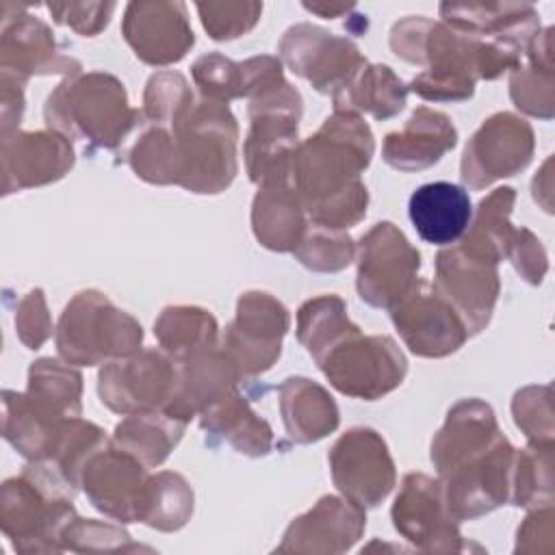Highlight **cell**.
<instances>
[{"mask_svg": "<svg viewBox=\"0 0 555 555\" xmlns=\"http://www.w3.org/2000/svg\"><path fill=\"white\" fill-rule=\"evenodd\" d=\"M373 152L369 124L347 111H334L312 137L299 141L291 178L312 225L347 230L364 219L369 191L360 173Z\"/></svg>", "mask_w": 555, "mask_h": 555, "instance_id": "cell-1", "label": "cell"}, {"mask_svg": "<svg viewBox=\"0 0 555 555\" xmlns=\"http://www.w3.org/2000/svg\"><path fill=\"white\" fill-rule=\"evenodd\" d=\"M390 50L405 63L425 67L408 85L429 102H462L475 93V82L494 80L512 67L509 54L425 15H408L390 30Z\"/></svg>", "mask_w": 555, "mask_h": 555, "instance_id": "cell-2", "label": "cell"}, {"mask_svg": "<svg viewBox=\"0 0 555 555\" xmlns=\"http://www.w3.org/2000/svg\"><path fill=\"white\" fill-rule=\"evenodd\" d=\"M82 375L67 362L39 358L28 369L26 392H2V436L26 460L50 455L65 421L82 412Z\"/></svg>", "mask_w": 555, "mask_h": 555, "instance_id": "cell-3", "label": "cell"}, {"mask_svg": "<svg viewBox=\"0 0 555 555\" xmlns=\"http://www.w3.org/2000/svg\"><path fill=\"white\" fill-rule=\"evenodd\" d=\"M43 117L50 130L104 150H117L145 126L143 113L128 104L124 82L106 72L65 76L48 95Z\"/></svg>", "mask_w": 555, "mask_h": 555, "instance_id": "cell-4", "label": "cell"}, {"mask_svg": "<svg viewBox=\"0 0 555 555\" xmlns=\"http://www.w3.org/2000/svg\"><path fill=\"white\" fill-rule=\"evenodd\" d=\"M173 137L176 184L202 195L225 191L236 178L238 124L228 104L195 100L169 128Z\"/></svg>", "mask_w": 555, "mask_h": 555, "instance_id": "cell-5", "label": "cell"}, {"mask_svg": "<svg viewBox=\"0 0 555 555\" xmlns=\"http://www.w3.org/2000/svg\"><path fill=\"white\" fill-rule=\"evenodd\" d=\"M54 340L67 364L95 366L139 351L143 327L104 293L80 291L65 306Z\"/></svg>", "mask_w": 555, "mask_h": 555, "instance_id": "cell-6", "label": "cell"}, {"mask_svg": "<svg viewBox=\"0 0 555 555\" xmlns=\"http://www.w3.org/2000/svg\"><path fill=\"white\" fill-rule=\"evenodd\" d=\"M301 104L299 91L286 80L249 98V130L243 156L247 176L258 189L288 180L293 156L299 145L297 128Z\"/></svg>", "mask_w": 555, "mask_h": 555, "instance_id": "cell-7", "label": "cell"}, {"mask_svg": "<svg viewBox=\"0 0 555 555\" xmlns=\"http://www.w3.org/2000/svg\"><path fill=\"white\" fill-rule=\"evenodd\" d=\"M314 362L338 392L364 401L392 392L408 373V360L390 336H366L356 323Z\"/></svg>", "mask_w": 555, "mask_h": 555, "instance_id": "cell-8", "label": "cell"}, {"mask_svg": "<svg viewBox=\"0 0 555 555\" xmlns=\"http://www.w3.org/2000/svg\"><path fill=\"white\" fill-rule=\"evenodd\" d=\"M178 379V360L163 349H139L102 366L98 395L111 412L121 416L165 412L176 399Z\"/></svg>", "mask_w": 555, "mask_h": 555, "instance_id": "cell-9", "label": "cell"}, {"mask_svg": "<svg viewBox=\"0 0 555 555\" xmlns=\"http://www.w3.org/2000/svg\"><path fill=\"white\" fill-rule=\"evenodd\" d=\"M421 254L390 221L375 223L358 243L356 288L364 304L390 310L418 282Z\"/></svg>", "mask_w": 555, "mask_h": 555, "instance_id": "cell-10", "label": "cell"}, {"mask_svg": "<svg viewBox=\"0 0 555 555\" xmlns=\"http://www.w3.org/2000/svg\"><path fill=\"white\" fill-rule=\"evenodd\" d=\"M72 501L46 492L24 473L7 479L0 492L2 531L20 553L63 551L61 533L76 516Z\"/></svg>", "mask_w": 555, "mask_h": 555, "instance_id": "cell-11", "label": "cell"}, {"mask_svg": "<svg viewBox=\"0 0 555 555\" xmlns=\"http://www.w3.org/2000/svg\"><path fill=\"white\" fill-rule=\"evenodd\" d=\"M288 327L291 314L280 299L264 291H247L238 297L236 317L225 327L219 347L241 379H251L275 364Z\"/></svg>", "mask_w": 555, "mask_h": 555, "instance_id": "cell-12", "label": "cell"}, {"mask_svg": "<svg viewBox=\"0 0 555 555\" xmlns=\"http://www.w3.org/2000/svg\"><path fill=\"white\" fill-rule=\"evenodd\" d=\"M533 150L535 134L527 119L509 111L494 113L468 139L460 178L473 191L486 189L496 180L520 173L531 163Z\"/></svg>", "mask_w": 555, "mask_h": 555, "instance_id": "cell-13", "label": "cell"}, {"mask_svg": "<svg viewBox=\"0 0 555 555\" xmlns=\"http://www.w3.org/2000/svg\"><path fill=\"white\" fill-rule=\"evenodd\" d=\"M338 492L360 507H377L395 488L397 470L386 440L371 427H351L327 455Z\"/></svg>", "mask_w": 555, "mask_h": 555, "instance_id": "cell-14", "label": "cell"}, {"mask_svg": "<svg viewBox=\"0 0 555 555\" xmlns=\"http://www.w3.org/2000/svg\"><path fill=\"white\" fill-rule=\"evenodd\" d=\"M499 262L468 247L451 245L436 256L434 288L462 317L468 336L479 334L492 319L501 293Z\"/></svg>", "mask_w": 555, "mask_h": 555, "instance_id": "cell-15", "label": "cell"}, {"mask_svg": "<svg viewBox=\"0 0 555 555\" xmlns=\"http://www.w3.org/2000/svg\"><path fill=\"white\" fill-rule=\"evenodd\" d=\"M82 65L59 50L52 30L22 4H2L0 78L24 85L30 76L80 74Z\"/></svg>", "mask_w": 555, "mask_h": 555, "instance_id": "cell-16", "label": "cell"}, {"mask_svg": "<svg viewBox=\"0 0 555 555\" xmlns=\"http://www.w3.org/2000/svg\"><path fill=\"white\" fill-rule=\"evenodd\" d=\"M390 319L405 347L421 358L451 356L468 338L462 317L427 280H418L390 308Z\"/></svg>", "mask_w": 555, "mask_h": 555, "instance_id": "cell-17", "label": "cell"}, {"mask_svg": "<svg viewBox=\"0 0 555 555\" xmlns=\"http://www.w3.org/2000/svg\"><path fill=\"white\" fill-rule=\"evenodd\" d=\"M514 453L512 442L501 438L492 449L438 477L453 520H475L509 501Z\"/></svg>", "mask_w": 555, "mask_h": 555, "instance_id": "cell-18", "label": "cell"}, {"mask_svg": "<svg viewBox=\"0 0 555 555\" xmlns=\"http://www.w3.org/2000/svg\"><path fill=\"white\" fill-rule=\"evenodd\" d=\"M395 529L425 553L464 551L457 520L451 518L440 479L425 473H408L390 509Z\"/></svg>", "mask_w": 555, "mask_h": 555, "instance_id": "cell-19", "label": "cell"}, {"mask_svg": "<svg viewBox=\"0 0 555 555\" xmlns=\"http://www.w3.org/2000/svg\"><path fill=\"white\" fill-rule=\"evenodd\" d=\"M282 63L321 93L340 89L364 63L358 46L308 22L291 26L278 46Z\"/></svg>", "mask_w": 555, "mask_h": 555, "instance_id": "cell-20", "label": "cell"}, {"mask_svg": "<svg viewBox=\"0 0 555 555\" xmlns=\"http://www.w3.org/2000/svg\"><path fill=\"white\" fill-rule=\"evenodd\" d=\"M147 483V466L111 442L89 457L80 475L91 505L117 522H141Z\"/></svg>", "mask_w": 555, "mask_h": 555, "instance_id": "cell-21", "label": "cell"}, {"mask_svg": "<svg viewBox=\"0 0 555 555\" xmlns=\"http://www.w3.org/2000/svg\"><path fill=\"white\" fill-rule=\"evenodd\" d=\"M121 35L137 59L165 67L178 63L195 43L186 4L173 2H128L121 20Z\"/></svg>", "mask_w": 555, "mask_h": 555, "instance_id": "cell-22", "label": "cell"}, {"mask_svg": "<svg viewBox=\"0 0 555 555\" xmlns=\"http://www.w3.org/2000/svg\"><path fill=\"white\" fill-rule=\"evenodd\" d=\"M72 141L56 130H13L2 134V193L43 186L74 167Z\"/></svg>", "mask_w": 555, "mask_h": 555, "instance_id": "cell-23", "label": "cell"}, {"mask_svg": "<svg viewBox=\"0 0 555 555\" xmlns=\"http://www.w3.org/2000/svg\"><path fill=\"white\" fill-rule=\"evenodd\" d=\"M364 527V507L349 499L325 494L286 527L278 551L345 553L360 540Z\"/></svg>", "mask_w": 555, "mask_h": 555, "instance_id": "cell-24", "label": "cell"}, {"mask_svg": "<svg viewBox=\"0 0 555 555\" xmlns=\"http://www.w3.org/2000/svg\"><path fill=\"white\" fill-rule=\"evenodd\" d=\"M501 438L494 410L481 399L457 401L444 418V425L431 440V464L438 477H444L470 457L492 449Z\"/></svg>", "mask_w": 555, "mask_h": 555, "instance_id": "cell-25", "label": "cell"}, {"mask_svg": "<svg viewBox=\"0 0 555 555\" xmlns=\"http://www.w3.org/2000/svg\"><path fill=\"white\" fill-rule=\"evenodd\" d=\"M438 11L442 24L462 35L522 50L540 30V15L527 2H442Z\"/></svg>", "mask_w": 555, "mask_h": 555, "instance_id": "cell-26", "label": "cell"}, {"mask_svg": "<svg viewBox=\"0 0 555 555\" xmlns=\"http://www.w3.org/2000/svg\"><path fill=\"white\" fill-rule=\"evenodd\" d=\"M193 80L204 100L228 104L236 98H254L267 87L280 82L282 61L278 56H251L236 63L219 52L202 54L191 67Z\"/></svg>", "mask_w": 555, "mask_h": 555, "instance_id": "cell-27", "label": "cell"}, {"mask_svg": "<svg viewBox=\"0 0 555 555\" xmlns=\"http://www.w3.org/2000/svg\"><path fill=\"white\" fill-rule=\"evenodd\" d=\"M457 143V130L449 115L418 106L405 126L386 134L382 158L399 171H421L436 165Z\"/></svg>", "mask_w": 555, "mask_h": 555, "instance_id": "cell-28", "label": "cell"}, {"mask_svg": "<svg viewBox=\"0 0 555 555\" xmlns=\"http://www.w3.org/2000/svg\"><path fill=\"white\" fill-rule=\"evenodd\" d=\"M178 392L165 412L182 423H189L217 399L232 392L241 382L236 366L219 345L178 360Z\"/></svg>", "mask_w": 555, "mask_h": 555, "instance_id": "cell-29", "label": "cell"}, {"mask_svg": "<svg viewBox=\"0 0 555 555\" xmlns=\"http://www.w3.org/2000/svg\"><path fill=\"white\" fill-rule=\"evenodd\" d=\"M416 234L431 245H451L464 236L473 219L468 191L453 182L421 184L408 202Z\"/></svg>", "mask_w": 555, "mask_h": 555, "instance_id": "cell-30", "label": "cell"}, {"mask_svg": "<svg viewBox=\"0 0 555 555\" xmlns=\"http://www.w3.org/2000/svg\"><path fill=\"white\" fill-rule=\"evenodd\" d=\"M278 390L282 421L293 442L310 444L330 436L338 427V405L317 382L308 377H286Z\"/></svg>", "mask_w": 555, "mask_h": 555, "instance_id": "cell-31", "label": "cell"}, {"mask_svg": "<svg viewBox=\"0 0 555 555\" xmlns=\"http://www.w3.org/2000/svg\"><path fill=\"white\" fill-rule=\"evenodd\" d=\"M553 26L538 30L525 50V63L512 69L509 98L518 111L538 119L555 115Z\"/></svg>", "mask_w": 555, "mask_h": 555, "instance_id": "cell-32", "label": "cell"}, {"mask_svg": "<svg viewBox=\"0 0 555 555\" xmlns=\"http://www.w3.org/2000/svg\"><path fill=\"white\" fill-rule=\"evenodd\" d=\"M308 228L299 195L286 182L260 186L251 202V230L271 251H293Z\"/></svg>", "mask_w": 555, "mask_h": 555, "instance_id": "cell-33", "label": "cell"}, {"mask_svg": "<svg viewBox=\"0 0 555 555\" xmlns=\"http://www.w3.org/2000/svg\"><path fill=\"white\" fill-rule=\"evenodd\" d=\"M199 425L208 436L225 440L249 457H262L273 449L271 425L249 408L236 388L199 412Z\"/></svg>", "mask_w": 555, "mask_h": 555, "instance_id": "cell-34", "label": "cell"}, {"mask_svg": "<svg viewBox=\"0 0 555 555\" xmlns=\"http://www.w3.org/2000/svg\"><path fill=\"white\" fill-rule=\"evenodd\" d=\"M408 85L388 67L371 65L369 61L332 93L334 111L369 113L375 119L395 117L408 100Z\"/></svg>", "mask_w": 555, "mask_h": 555, "instance_id": "cell-35", "label": "cell"}, {"mask_svg": "<svg viewBox=\"0 0 555 555\" xmlns=\"http://www.w3.org/2000/svg\"><path fill=\"white\" fill-rule=\"evenodd\" d=\"M186 423L169 416L163 410L130 414L117 423L111 444L130 453L147 468L160 466L173 447L180 442Z\"/></svg>", "mask_w": 555, "mask_h": 555, "instance_id": "cell-36", "label": "cell"}, {"mask_svg": "<svg viewBox=\"0 0 555 555\" xmlns=\"http://www.w3.org/2000/svg\"><path fill=\"white\" fill-rule=\"evenodd\" d=\"M154 336L165 353L182 360L191 353L217 347V319L197 306H167L154 321Z\"/></svg>", "mask_w": 555, "mask_h": 555, "instance_id": "cell-37", "label": "cell"}, {"mask_svg": "<svg viewBox=\"0 0 555 555\" xmlns=\"http://www.w3.org/2000/svg\"><path fill=\"white\" fill-rule=\"evenodd\" d=\"M514 202L516 191L512 186H499L488 193L479 202L477 212L462 236V245L501 262L514 232V225L509 223Z\"/></svg>", "mask_w": 555, "mask_h": 555, "instance_id": "cell-38", "label": "cell"}, {"mask_svg": "<svg viewBox=\"0 0 555 555\" xmlns=\"http://www.w3.org/2000/svg\"><path fill=\"white\" fill-rule=\"evenodd\" d=\"M193 514V488L180 473L150 475L141 522L158 531L182 529Z\"/></svg>", "mask_w": 555, "mask_h": 555, "instance_id": "cell-39", "label": "cell"}, {"mask_svg": "<svg viewBox=\"0 0 555 555\" xmlns=\"http://www.w3.org/2000/svg\"><path fill=\"white\" fill-rule=\"evenodd\" d=\"M509 501L525 509L553 505V444H529L514 453Z\"/></svg>", "mask_w": 555, "mask_h": 555, "instance_id": "cell-40", "label": "cell"}, {"mask_svg": "<svg viewBox=\"0 0 555 555\" xmlns=\"http://www.w3.org/2000/svg\"><path fill=\"white\" fill-rule=\"evenodd\" d=\"M351 325L347 306L338 295L312 297L297 310V340L312 358L323 353Z\"/></svg>", "mask_w": 555, "mask_h": 555, "instance_id": "cell-41", "label": "cell"}, {"mask_svg": "<svg viewBox=\"0 0 555 555\" xmlns=\"http://www.w3.org/2000/svg\"><path fill=\"white\" fill-rule=\"evenodd\" d=\"M195 95L180 72H156L150 76L143 91V119L145 126L171 128L191 106Z\"/></svg>", "mask_w": 555, "mask_h": 555, "instance_id": "cell-42", "label": "cell"}, {"mask_svg": "<svg viewBox=\"0 0 555 555\" xmlns=\"http://www.w3.org/2000/svg\"><path fill=\"white\" fill-rule=\"evenodd\" d=\"M293 256L310 271L336 273L351 264L356 245L345 230H330L308 223Z\"/></svg>", "mask_w": 555, "mask_h": 555, "instance_id": "cell-43", "label": "cell"}, {"mask_svg": "<svg viewBox=\"0 0 555 555\" xmlns=\"http://www.w3.org/2000/svg\"><path fill=\"white\" fill-rule=\"evenodd\" d=\"M128 165L150 184H176L171 130L163 126H147L130 147Z\"/></svg>", "mask_w": 555, "mask_h": 555, "instance_id": "cell-44", "label": "cell"}, {"mask_svg": "<svg viewBox=\"0 0 555 555\" xmlns=\"http://www.w3.org/2000/svg\"><path fill=\"white\" fill-rule=\"evenodd\" d=\"M512 416L529 444H553V392L548 384L520 388L512 399Z\"/></svg>", "mask_w": 555, "mask_h": 555, "instance_id": "cell-45", "label": "cell"}, {"mask_svg": "<svg viewBox=\"0 0 555 555\" xmlns=\"http://www.w3.org/2000/svg\"><path fill=\"white\" fill-rule=\"evenodd\" d=\"M202 26L215 41L247 35L262 15V2H197Z\"/></svg>", "mask_w": 555, "mask_h": 555, "instance_id": "cell-46", "label": "cell"}, {"mask_svg": "<svg viewBox=\"0 0 555 555\" xmlns=\"http://www.w3.org/2000/svg\"><path fill=\"white\" fill-rule=\"evenodd\" d=\"M63 551H137L130 542V533L121 527L104 520L80 518L78 514L65 525L61 533Z\"/></svg>", "mask_w": 555, "mask_h": 555, "instance_id": "cell-47", "label": "cell"}, {"mask_svg": "<svg viewBox=\"0 0 555 555\" xmlns=\"http://www.w3.org/2000/svg\"><path fill=\"white\" fill-rule=\"evenodd\" d=\"M117 9L115 2H50L48 11L56 24L69 26L74 33L82 37H95L102 33L113 11Z\"/></svg>", "mask_w": 555, "mask_h": 555, "instance_id": "cell-48", "label": "cell"}, {"mask_svg": "<svg viewBox=\"0 0 555 555\" xmlns=\"http://www.w3.org/2000/svg\"><path fill=\"white\" fill-rule=\"evenodd\" d=\"M505 258L514 264L520 278L533 286L542 284L548 271V256L542 241L527 228H514L505 249Z\"/></svg>", "mask_w": 555, "mask_h": 555, "instance_id": "cell-49", "label": "cell"}, {"mask_svg": "<svg viewBox=\"0 0 555 555\" xmlns=\"http://www.w3.org/2000/svg\"><path fill=\"white\" fill-rule=\"evenodd\" d=\"M15 332L26 349H39L52 334V319L41 288L24 295L15 312Z\"/></svg>", "mask_w": 555, "mask_h": 555, "instance_id": "cell-50", "label": "cell"}, {"mask_svg": "<svg viewBox=\"0 0 555 555\" xmlns=\"http://www.w3.org/2000/svg\"><path fill=\"white\" fill-rule=\"evenodd\" d=\"M555 529H553V505L529 509V516L516 531V553H551Z\"/></svg>", "mask_w": 555, "mask_h": 555, "instance_id": "cell-51", "label": "cell"}, {"mask_svg": "<svg viewBox=\"0 0 555 555\" xmlns=\"http://www.w3.org/2000/svg\"><path fill=\"white\" fill-rule=\"evenodd\" d=\"M551 165H553V158H546V163L542 165V171L533 178V184H531V191H533V199L535 202H542V195L544 202H546V212H553V204H551V189H553V182H551Z\"/></svg>", "mask_w": 555, "mask_h": 555, "instance_id": "cell-52", "label": "cell"}, {"mask_svg": "<svg viewBox=\"0 0 555 555\" xmlns=\"http://www.w3.org/2000/svg\"><path fill=\"white\" fill-rule=\"evenodd\" d=\"M304 9L323 17V20H334L340 15H347L356 9V4H345V2H304Z\"/></svg>", "mask_w": 555, "mask_h": 555, "instance_id": "cell-53", "label": "cell"}]
</instances>
